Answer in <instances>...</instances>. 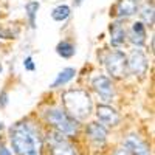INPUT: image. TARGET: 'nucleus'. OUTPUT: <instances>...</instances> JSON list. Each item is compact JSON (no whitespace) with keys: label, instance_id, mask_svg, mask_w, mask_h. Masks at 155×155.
I'll return each instance as SVG.
<instances>
[{"label":"nucleus","instance_id":"obj_1","mask_svg":"<svg viewBox=\"0 0 155 155\" xmlns=\"http://www.w3.org/2000/svg\"><path fill=\"white\" fill-rule=\"evenodd\" d=\"M9 143L16 155H42L44 138L30 121H19L9 129Z\"/></svg>","mask_w":155,"mask_h":155},{"label":"nucleus","instance_id":"obj_2","mask_svg":"<svg viewBox=\"0 0 155 155\" xmlns=\"http://www.w3.org/2000/svg\"><path fill=\"white\" fill-rule=\"evenodd\" d=\"M62 104L64 110H65L71 118L76 121H84L87 120L93 109L92 98L84 90H68L62 95Z\"/></svg>","mask_w":155,"mask_h":155},{"label":"nucleus","instance_id":"obj_3","mask_svg":"<svg viewBox=\"0 0 155 155\" xmlns=\"http://www.w3.org/2000/svg\"><path fill=\"white\" fill-rule=\"evenodd\" d=\"M44 116H45L47 123L58 134H61L64 137H73L78 134V121L74 118H71L64 109H58V107L47 109Z\"/></svg>","mask_w":155,"mask_h":155},{"label":"nucleus","instance_id":"obj_4","mask_svg":"<svg viewBox=\"0 0 155 155\" xmlns=\"http://www.w3.org/2000/svg\"><path fill=\"white\" fill-rule=\"evenodd\" d=\"M48 146H50V155H78L76 146L64 137L58 134L56 130L48 134Z\"/></svg>","mask_w":155,"mask_h":155},{"label":"nucleus","instance_id":"obj_5","mask_svg":"<svg viewBox=\"0 0 155 155\" xmlns=\"http://www.w3.org/2000/svg\"><path fill=\"white\" fill-rule=\"evenodd\" d=\"M106 68L113 78H123L127 71V58L123 51H112L106 56Z\"/></svg>","mask_w":155,"mask_h":155},{"label":"nucleus","instance_id":"obj_6","mask_svg":"<svg viewBox=\"0 0 155 155\" xmlns=\"http://www.w3.org/2000/svg\"><path fill=\"white\" fill-rule=\"evenodd\" d=\"M92 85L95 88V92L98 93V96L104 101V102H110L115 96V87L112 84V81L109 79L107 76H96L93 78V81H92Z\"/></svg>","mask_w":155,"mask_h":155},{"label":"nucleus","instance_id":"obj_7","mask_svg":"<svg viewBox=\"0 0 155 155\" xmlns=\"http://www.w3.org/2000/svg\"><path fill=\"white\" fill-rule=\"evenodd\" d=\"M96 116H98L99 123L102 126H107V127L118 126V123L121 120L120 113L116 112L112 106H109V104H99L96 107Z\"/></svg>","mask_w":155,"mask_h":155},{"label":"nucleus","instance_id":"obj_8","mask_svg":"<svg viewBox=\"0 0 155 155\" xmlns=\"http://www.w3.org/2000/svg\"><path fill=\"white\" fill-rule=\"evenodd\" d=\"M123 147L130 155H152L149 146L137 135H127L123 140Z\"/></svg>","mask_w":155,"mask_h":155},{"label":"nucleus","instance_id":"obj_9","mask_svg":"<svg viewBox=\"0 0 155 155\" xmlns=\"http://www.w3.org/2000/svg\"><path fill=\"white\" fill-rule=\"evenodd\" d=\"M85 135L95 146L101 147L107 141V127L99 123H88L85 127Z\"/></svg>","mask_w":155,"mask_h":155},{"label":"nucleus","instance_id":"obj_10","mask_svg":"<svg viewBox=\"0 0 155 155\" xmlns=\"http://www.w3.org/2000/svg\"><path fill=\"white\" fill-rule=\"evenodd\" d=\"M127 70L130 71L132 74H135V76L137 74L141 76V74L146 73V70H147V59H146L143 51H140V50L132 51V54L129 56V59H127Z\"/></svg>","mask_w":155,"mask_h":155},{"label":"nucleus","instance_id":"obj_11","mask_svg":"<svg viewBox=\"0 0 155 155\" xmlns=\"http://www.w3.org/2000/svg\"><path fill=\"white\" fill-rule=\"evenodd\" d=\"M130 42L137 47H141L146 42V27L143 22H135L130 28Z\"/></svg>","mask_w":155,"mask_h":155},{"label":"nucleus","instance_id":"obj_12","mask_svg":"<svg viewBox=\"0 0 155 155\" xmlns=\"http://www.w3.org/2000/svg\"><path fill=\"white\" fill-rule=\"evenodd\" d=\"M116 9H118V16L120 17H130V16L137 14L138 2L137 0H120Z\"/></svg>","mask_w":155,"mask_h":155},{"label":"nucleus","instance_id":"obj_13","mask_svg":"<svg viewBox=\"0 0 155 155\" xmlns=\"http://www.w3.org/2000/svg\"><path fill=\"white\" fill-rule=\"evenodd\" d=\"M126 42V30L120 23L110 25V44L113 47H121Z\"/></svg>","mask_w":155,"mask_h":155},{"label":"nucleus","instance_id":"obj_14","mask_svg":"<svg viewBox=\"0 0 155 155\" xmlns=\"http://www.w3.org/2000/svg\"><path fill=\"white\" fill-rule=\"evenodd\" d=\"M74 74H76V70L71 68V67H67V68L61 70L56 76V79L53 81V84H51V88H58V87H62V85L68 84L74 78Z\"/></svg>","mask_w":155,"mask_h":155},{"label":"nucleus","instance_id":"obj_15","mask_svg":"<svg viewBox=\"0 0 155 155\" xmlns=\"http://www.w3.org/2000/svg\"><path fill=\"white\" fill-rule=\"evenodd\" d=\"M56 53H58L61 58H64V59H70V58L74 56L76 50H74V45H73V44H70V42H67V41H62V42H59L58 47H56Z\"/></svg>","mask_w":155,"mask_h":155},{"label":"nucleus","instance_id":"obj_16","mask_svg":"<svg viewBox=\"0 0 155 155\" xmlns=\"http://www.w3.org/2000/svg\"><path fill=\"white\" fill-rule=\"evenodd\" d=\"M70 14H71V9L67 5H59V6H56L53 11H51V17H53V20H56V22L67 20L70 17Z\"/></svg>","mask_w":155,"mask_h":155},{"label":"nucleus","instance_id":"obj_17","mask_svg":"<svg viewBox=\"0 0 155 155\" xmlns=\"http://www.w3.org/2000/svg\"><path fill=\"white\" fill-rule=\"evenodd\" d=\"M37 9H39V2H30V3H27V6H25V11H27L28 22H30V27H31V28H36Z\"/></svg>","mask_w":155,"mask_h":155},{"label":"nucleus","instance_id":"obj_18","mask_svg":"<svg viewBox=\"0 0 155 155\" xmlns=\"http://www.w3.org/2000/svg\"><path fill=\"white\" fill-rule=\"evenodd\" d=\"M141 17H143V20L147 23V25H153V8L146 5L143 8V11H141Z\"/></svg>","mask_w":155,"mask_h":155},{"label":"nucleus","instance_id":"obj_19","mask_svg":"<svg viewBox=\"0 0 155 155\" xmlns=\"http://www.w3.org/2000/svg\"><path fill=\"white\" fill-rule=\"evenodd\" d=\"M23 67L27 68L28 71H34L36 65H34V62H33V58H31V56H28V58H25V61H23Z\"/></svg>","mask_w":155,"mask_h":155},{"label":"nucleus","instance_id":"obj_20","mask_svg":"<svg viewBox=\"0 0 155 155\" xmlns=\"http://www.w3.org/2000/svg\"><path fill=\"white\" fill-rule=\"evenodd\" d=\"M112 155H130V153H129L124 147H118V149H115V150H113Z\"/></svg>","mask_w":155,"mask_h":155},{"label":"nucleus","instance_id":"obj_21","mask_svg":"<svg viewBox=\"0 0 155 155\" xmlns=\"http://www.w3.org/2000/svg\"><path fill=\"white\" fill-rule=\"evenodd\" d=\"M0 155H12V153L9 152V149H8L5 144L0 143Z\"/></svg>","mask_w":155,"mask_h":155},{"label":"nucleus","instance_id":"obj_22","mask_svg":"<svg viewBox=\"0 0 155 155\" xmlns=\"http://www.w3.org/2000/svg\"><path fill=\"white\" fill-rule=\"evenodd\" d=\"M5 104H6V93L2 95V102H0V107H3Z\"/></svg>","mask_w":155,"mask_h":155},{"label":"nucleus","instance_id":"obj_23","mask_svg":"<svg viewBox=\"0 0 155 155\" xmlns=\"http://www.w3.org/2000/svg\"><path fill=\"white\" fill-rule=\"evenodd\" d=\"M0 37H6V34H5V33H3L2 30H0Z\"/></svg>","mask_w":155,"mask_h":155},{"label":"nucleus","instance_id":"obj_24","mask_svg":"<svg viewBox=\"0 0 155 155\" xmlns=\"http://www.w3.org/2000/svg\"><path fill=\"white\" fill-rule=\"evenodd\" d=\"M82 3V0H76V5H81Z\"/></svg>","mask_w":155,"mask_h":155},{"label":"nucleus","instance_id":"obj_25","mask_svg":"<svg viewBox=\"0 0 155 155\" xmlns=\"http://www.w3.org/2000/svg\"><path fill=\"white\" fill-rule=\"evenodd\" d=\"M0 73H2V65H0Z\"/></svg>","mask_w":155,"mask_h":155}]
</instances>
